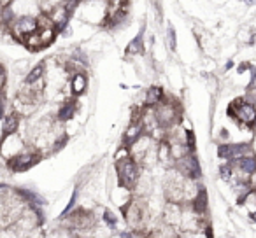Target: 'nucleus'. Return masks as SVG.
I'll return each instance as SVG.
<instances>
[{"instance_id":"nucleus-1","label":"nucleus","mask_w":256,"mask_h":238,"mask_svg":"<svg viewBox=\"0 0 256 238\" xmlns=\"http://www.w3.org/2000/svg\"><path fill=\"white\" fill-rule=\"evenodd\" d=\"M114 167H116V177H118V184L124 186L128 189H134V186L137 184V181L142 175L144 168L137 163L132 158V154L121 158V160L114 161Z\"/></svg>"},{"instance_id":"nucleus-2","label":"nucleus","mask_w":256,"mask_h":238,"mask_svg":"<svg viewBox=\"0 0 256 238\" xmlns=\"http://www.w3.org/2000/svg\"><path fill=\"white\" fill-rule=\"evenodd\" d=\"M154 109V116H156L160 126H164L165 130H170L176 126V123L181 119V109L174 100H168L167 96H164L158 105L153 107Z\"/></svg>"},{"instance_id":"nucleus-3","label":"nucleus","mask_w":256,"mask_h":238,"mask_svg":"<svg viewBox=\"0 0 256 238\" xmlns=\"http://www.w3.org/2000/svg\"><path fill=\"white\" fill-rule=\"evenodd\" d=\"M42 160V153L39 149L32 146V144H26V147L20 154H16L14 158H11L9 161H6L9 167V170L12 172H26L32 167H36L39 161Z\"/></svg>"},{"instance_id":"nucleus-4","label":"nucleus","mask_w":256,"mask_h":238,"mask_svg":"<svg viewBox=\"0 0 256 238\" xmlns=\"http://www.w3.org/2000/svg\"><path fill=\"white\" fill-rule=\"evenodd\" d=\"M252 154L251 142H220L218 144V156L224 161H235L238 158Z\"/></svg>"},{"instance_id":"nucleus-5","label":"nucleus","mask_w":256,"mask_h":238,"mask_svg":"<svg viewBox=\"0 0 256 238\" xmlns=\"http://www.w3.org/2000/svg\"><path fill=\"white\" fill-rule=\"evenodd\" d=\"M26 147V140H23L20 137V133H9V135H2L0 139V154L6 161H9L11 158H14L16 154H20Z\"/></svg>"},{"instance_id":"nucleus-6","label":"nucleus","mask_w":256,"mask_h":238,"mask_svg":"<svg viewBox=\"0 0 256 238\" xmlns=\"http://www.w3.org/2000/svg\"><path fill=\"white\" fill-rule=\"evenodd\" d=\"M174 167L178 168L184 177L195 179V181L202 179V168H200V161L195 153H188L182 158H179V160H176Z\"/></svg>"},{"instance_id":"nucleus-7","label":"nucleus","mask_w":256,"mask_h":238,"mask_svg":"<svg viewBox=\"0 0 256 238\" xmlns=\"http://www.w3.org/2000/svg\"><path fill=\"white\" fill-rule=\"evenodd\" d=\"M232 103L235 105V121H237L238 125L246 126V128H251V125L256 119L254 103L248 102L246 98H237Z\"/></svg>"},{"instance_id":"nucleus-8","label":"nucleus","mask_w":256,"mask_h":238,"mask_svg":"<svg viewBox=\"0 0 256 238\" xmlns=\"http://www.w3.org/2000/svg\"><path fill=\"white\" fill-rule=\"evenodd\" d=\"M181 217H182V203L165 202L164 209H162V219H164L165 224L179 228L181 226Z\"/></svg>"},{"instance_id":"nucleus-9","label":"nucleus","mask_w":256,"mask_h":238,"mask_svg":"<svg viewBox=\"0 0 256 238\" xmlns=\"http://www.w3.org/2000/svg\"><path fill=\"white\" fill-rule=\"evenodd\" d=\"M67 86L70 95L74 96L82 95L86 91V86H88V74L86 72H74V74L68 75Z\"/></svg>"},{"instance_id":"nucleus-10","label":"nucleus","mask_w":256,"mask_h":238,"mask_svg":"<svg viewBox=\"0 0 256 238\" xmlns=\"http://www.w3.org/2000/svg\"><path fill=\"white\" fill-rule=\"evenodd\" d=\"M78 112V98H67V100H64V102L60 103V107H58V110H56V114H54V117H56L58 121H62V123H67V121H70L72 117H74V114Z\"/></svg>"},{"instance_id":"nucleus-11","label":"nucleus","mask_w":256,"mask_h":238,"mask_svg":"<svg viewBox=\"0 0 256 238\" xmlns=\"http://www.w3.org/2000/svg\"><path fill=\"white\" fill-rule=\"evenodd\" d=\"M22 125V116L18 112H9L6 114L4 121H2V135H9V133H16Z\"/></svg>"},{"instance_id":"nucleus-12","label":"nucleus","mask_w":256,"mask_h":238,"mask_svg":"<svg viewBox=\"0 0 256 238\" xmlns=\"http://www.w3.org/2000/svg\"><path fill=\"white\" fill-rule=\"evenodd\" d=\"M164 96H165V93H164V89H162L160 86H150V88L146 89V95H144L142 105L154 107V105H158L162 100H164Z\"/></svg>"},{"instance_id":"nucleus-13","label":"nucleus","mask_w":256,"mask_h":238,"mask_svg":"<svg viewBox=\"0 0 256 238\" xmlns=\"http://www.w3.org/2000/svg\"><path fill=\"white\" fill-rule=\"evenodd\" d=\"M232 163H234L235 167H237L240 172H244V174L251 175L252 172L256 170V154L254 153H252V154H246V156L238 158V160L232 161Z\"/></svg>"},{"instance_id":"nucleus-14","label":"nucleus","mask_w":256,"mask_h":238,"mask_svg":"<svg viewBox=\"0 0 256 238\" xmlns=\"http://www.w3.org/2000/svg\"><path fill=\"white\" fill-rule=\"evenodd\" d=\"M124 53H126V56H137V54L144 53V30H140V32L128 42Z\"/></svg>"},{"instance_id":"nucleus-15","label":"nucleus","mask_w":256,"mask_h":238,"mask_svg":"<svg viewBox=\"0 0 256 238\" xmlns=\"http://www.w3.org/2000/svg\"><path fill=\"white\" fill-rule=\"evenodd\" d=\"M46 77V61H40V63L34 65L32 68L28 70V74L25 75V81L26 84H34V82H39Z\"/></svg>"},{"instance_id":"nucleus-16","label":"nucleus","mask_w":256,"mask_h":238,"mask_svg":"<svg viewBox=\"0 0 256 238\" xmlns=\"http://www.w3.org/2000/svg\"><path fill=\"white\" fill-rule=\"evenodd\" d=\"M102 221L106 223V226H107V228H116L118 219H116V216H114V212H110L109 209H104V212H102Z\"/></svg>"},{"instance_id":"nucleus-17","label":"nucleus","mask_w":256,"mask_h":238,"mask_svg":"<svg viewBox=\"0 0 256 238\" xmlns=\"http://www.w3.org/2000/svg\"><path fill=\"white\" fill-rule=\"evenodd\" d=\"M167 39H168V46H170V49H176V47H178V35H176V28L172 25L168 26Z\"/></svg>"},{"instance_id":"nucleus-18","label":"nucleus","mask_w":256,"mask_h":238,"mask_svg":"<svg viewBox=\"0 0 256 238\" xmlns=\"http://www.w3.org/2000/svg\"><path fill=\"white\" fill-rule=\"evenodd\" d=\"M249 75H251V79H249L248 82V91H256V67H249Z\"/></svg>"},{"instance_id":"nucleus-19","label":"nucleus","mask_w":256,"mask_h":238,"mask_svg":"<svg viewBox=\"0 0 256 238\" xmlns=\"http://www.w3.org/2000/svg\"><path fill=\"white\" fill-rule=\"evenodd\" d=\"M249 67H251V63H240L237 67V70H238V74H242L244 70H249Z\"/></svg>"},{"instance_id":"nucleus-20","label":"nucleus","mask_w":256,"mask_h":238,"mask_svg":"<svg viewBox=\"0 0 256 238\" xmlns=\"http://www.w3.org/2000/svg\"><path fill=\"white\" fill-rule=\"evenodd\" d=\"M251 149H252V153L256 154V133H254V137H252V140H251Z\"/></svg>"},{"instance_id":"nucleus-21","label":"nucleus","mask_w":256,"mask_h":238,"mask_svg":"<svg viewBox=\"0 0 256 238\" xmlns=\"http://www.w3.org/2000/svg\"><path fill=\"white\" fill-rule=\"evenodd\" d=\"M251 184H252V188L256 189V170H254V172H252V174H251Z\"/></svg>"},{"instance_id":"nucleus-22","label":"nucleus","mask_w":256,"mask_h":238,"mask_svg":"<svg viewBox=\"0 0 256 238\" xmlns=\"http://www.w3.org/2000/svg\"><path fill=\"white\" fill-rule=\"evenodd\" d=\"M251 130H252V132L256 133V119H254V123H252V125H251Z\"/></svg>"},{"instance_id":"nucleus-23","label":"nucleus","mask_w":256,"mask_h":238,"mask_svg":"<svg viewBox=\"0 0 256 238\" xmlns=\"http://www.w3.org/2000/svg\"><path fill=\"white\" fill-rule=\"evenodd\" d=\"M2 2H4V0H0V5H2Z\"/></svg>"}]
</instances>
